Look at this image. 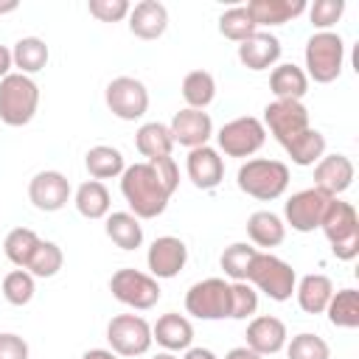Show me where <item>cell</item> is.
<instances>
[{
	"label": "cell",
	"instance_id": "cell-1",
	"mask_svg": "<svg viewBox=\"0 0 359 359\" xmlns=\"http://www.w3.org/2000/svg\"><path fill=\"white\" fill-rule=\"evenodd\" d=\"M177 188H180V168L174 157L143 160L126 165L121 174V194L129 205V213L137 219H157L168 208V199L174 196Z\"/></svg>",
	"mask_w": 359,
	"mask_h": 359
},
{
	"label": "cell",
	"instance_id": "cell-3",
	"mask_svg": "<svg viewBox=\"0 0 359 359\" xmlns=\"http://www.w3.org/2000/svg\"><path fill=\"white\" fill-rule=\"evenodd\" d=\"M320 230L325 233L331 252L339 261H353L359 255V216L351 202L331 199L320 222Z\"/></svg>",
	"mask_w": 359,
	"mask_h": 359
},
{
	"label": "cell",
	"instance_id": "cell-34",
	"mask_svg": "<svg viewBox=\"0 0 359 359\" xmlns=\"http://www.w3.org/2000/svg\"><path fill=\"white\" fill-rule=\"evenodd\" d=\"M328 323L337 328H359V292L356 289H339L331 294L325 306Z\"/></svg>",
	"mask_w": 359,
	"mask_h": 359
},
{
	"label": "cell",
	"instance_id": "cell-20",
	"mask_svg": "<svg viewBox=\"0 0 359 359\" xmlns=\"http://www.w3.org/2000/svg\"><path fill=\"white\" fill-rule=\"evenodd\" d=\"M280 50H283V48H280V39H278L275 34H269V31H255L250 39L238 42V62H241L247 70L261 73V70H269V67L278 65Z\"/></svg>",
	"mask_w": 359,
	"mask_h": 359
},
{
	"label": "cell",
	"instance_id": "cell-37",
	"mask_svg": "<svg viewBox=\"0 0 359 359\" xmlns=\"http://www.w3.org/2000/svg\"><path fill=\"white\" fill-rule=\"evenodd\" d=\"M62 264H65L62 247L53 244V241H42V238H39V244H36V250H34V255H31V261H28L25 269H28L34 278H53V275L62 269Z\"/></svg>",
	"mask_w": 359,
	"mask_h": 359
},
{
	"label": "cell",
	"instance_id": "cell-45",
	"mask_svg": "<svg viewBox=\"0 0 359 359\" xmlns=\"http://www.w3.org/2000/svg\"><path fill=\"white\" fill-rule=\"evenodd\" d=\"M11 67H14V62H11V50H8L6 45H0V81L11 73Z\"/></svg>",
	"mask_w": 359,
	"mask_h": 359
},
{
	"label": "cell",
	"instance_id": "cell-10",
	"mask_svg": "<svg viewBox=\"0 0 359 359\" xmlns=\"http://www.w3.org/2000/svg\"><path fill=\"white\" fill-rule=\"evenodd\" d=\"M107 342L118 356H143L151 348V325L140 314H115L107 323Z\"/></svg>",
	"mask_w": 359,
	"mask_h": 359
},
{
	"label": "cell",
	"instance_id": "cell-23",
	"mask_svg": "<svg viewBox=\"0 0 359 359\" xmlns=\"http://www.w3.org/2000/svg\"><path fill=\"white\" fill-rule=\"evenodd\" d=\"M244 8L252 17V22L258 25V31H261V28L283 25V22L300 17L309 6H306V0H252Z\"/></svg>",
	"mask_w": 359,
	"mask_h": 359
},
{
	"label": "cell",
	"instance_id": "cell-6",
	"mask_svg": "<svg viewBox=\"0 0 359 359\" xmlns=\"http://www.w3.org/2000/svg\"><path fill=\"white\" fill-rule=\"evenodd\" d=\"M39 107V87L31 76L8 73L0 81V121L6 126H25Z\"/></svg>",
	"mask_w": 359,
	"mask_h": 359
},
{
	"label": "cell",
	"instance_id": "cell-5",
	"mask_svg": "<svg viewBox=\"0 0 359 359\" xmlns=\"http://www.w3.org/2000/svg\"><path fill=\"white\" fill-rule=\"evenodd\" d=\"M247 283L255 286V292H264L269 300L283 303V300H289L294 294L297 272L283 258L258 250L255 258H252V266L247 272Z\"/></svg>",
	"mask_w": 359,
	"mask_h": 359
},
{
	"label": "cell",
	"instance_id": "cell-19",
	"mask_svg": "<svg viewBox=\"0 0 359 359\" xmlns=\"http://www.w3.org/2000/svg\"><path fill=\"white\" fill-rule=\"evenodd\" d=\"M353 174H356V168H353L351 157H345V154H323L320 163L314 165V188H320L323 194L337 199L339 194H345L351 188Z\"/></svg>",
	"mask_w": 359,
	"mask_h": 359
},
{
	"label": "cell",
	"instance_id": "cell-8",
	"mask_svg": "<svg viewBox=\"0 0 359 359\" xmlns=\"http://www.w3.org/2000/svg\"><path fill=\"white\" fill-rule=\"evenodd\" d=\"M216 143H219V151H224L227 157L244 160V157H252L266 143V129H264L261 118L241 115V118L227 121L216 132Z\"/></svg>",
	"mask_w": 359,
	"mask_h": 359
},
{
	"label": "cell",
	"instance_id": "cell-49",
	"mask_svg": "<svg viewBox=\"0 0 359 359\" xmlns=\"http://www.w3.org/2000/svg\"><path fill=\"white\" fill-rule=\"evenodd\" d=\"M17 0H8V3H0V14H11V11H17Z\"/></svg>",
	"mask_w": 359,
	"mask_h": 359
},
{
	"label": "cell",
	"instance_id": "cell-40",
	"mask_svg": "<svg viewBox=\"0 0 359 359\" xmlns=\"http://www.w3.org/2000/svg\"><path fill=\"white\" fill-rule=\"evenodd\" d=\"M286 359H331V348L317 334H297L286 342Z\"/></svg>",
	"mask_w": 359,
	"mask_h": 359
},
{
	"label": "cell",
	"instance_id": "cell-9",
	"mask_svg": "<svg viewBox=\"0 0 359 359\" xmlns=\"http://www.w3.org/2000/svg\"><path fill=\"white\" fill-rule=\"evenodd\" d=\"M185 311L196 320H224V317H230V283L224 278L196 280L185 292Z\"/></svg>",
	"mask_w": 359,
	"mask_h": 359
},
{
	"label": "cell",
	"instance_id": "cell-13",
	"mask_svg": "<svg viewBox=\"0 0 359 359\" xmlns=\"http://www.w3.org/2000/svg\"><path fill=\"white\" fill-rule=\"evenodd\" d=\"M261 123H264V129L272 132V137L280 146L311 126L309 123V109L303 107V101H272V104H266Z\"/></svg>",
	"mask_w": 359,
	"mask_h": 359
},
{
	"label": "cell",
	"instance_id": "cell-38",
	"mask_svg": "<svg viewBox=\"0 0 359 359\" xmlns=\"http://www.w3.org/2000/svg\"><path fill=\"white\" fill-rule=\"evenodd\" d=\"M255 31H258V25L252 22V17L247 14L244 6H233V8H227V11L219 17V34H222L224 39H230V42H244V39H250Z\"/></svg>",
	"mask_w": 359,
	"mask_h": 359
},
{
	"label": "cell",
	"instance_id": "cell-26",
	"mask_svg": "<svg viewBox=\"0 0 359 359\" xmlns=\"http://www.w3.org/2000/svg\"><path fill=\"white\" fill-rule=\"evenodd\" d=\"M283 151H286V154L292 157V163L300 165V168L317 165L320 157L325 154V135H323L320 129L309 126V129H303L300 135H294L292 140H286V143H283Z\"/></svg>",
	"mask_w": 359,
	"mask_h": 359
},
{
	"label": "cell",
	"instance_id": "cell-17",
	"mask_svg": "<svg viewBox=\"0 0 359 359\" xmlns=\"http://www.w3.org/2000/svg\"><path fill=\"white\" fill-rule=\"evenodd\" d=\"M247 348L255 351L258 356H272L278 351L286 348L289 342V331H286V323L280 317H272V314H261V317H252L247 323Z\"/></svg>",
	"mask_w": 359,
	"mask_h": 359
},
{
	"label": "cell",
	"instance_id": "cell-46",
	"mask_svg": "<svg viewBox=\"0 0 359 359\" xmlns=\"http://www.w3.org/2000/svg\"><path fill=\"white\" fill-rule=\"evenodd\" d=\"M224 359H264V356H258V353H255V351H250L247 345H238V348H230Z\"/></svg>",
	"mask_w": 359,
	"mask_h": 359
},
{
	"label": "cell",
	"instance_id": "cell-14",
	"mask_svg": "<svg viewBox=\"0 0 359 359\" xmlns=\"http://www.w3.org/2000/svg\"><path fill=\"white\" fill-rule=\"evenodd\" d=\"M146 264H149V272L151 278L157 280H171L177 278L185 264H188V247L182 238L177 236H160L151 241L149 252H146Z\"/></svg>",
	"mask_w": 359,
	"mask_h": 359
},
{
	"label": "cell",
	"instance_id": "cell-44",
	"mask_svg": "<svg viewBox=\"0 0 359 359\" xmlns=\"http://www.w3.org/2000/svg\"><path fill=\"white\" fill-rule=\"evenodd\" d=\"M28 342L20 334H0V359H28Z\"/></svg>",
	"mask_w": 359,
	"mask_h": 359
},
{
	"label": "cell",
	"instance_id": "cell-21",
	"mask_svg": "<svg viewBox=\"0 0 359 359\" xmlns=\"http://www.w3.org/2000/svg\"><path fill=\"white\" fill-rule=\"evenodd\" d=\"M168 28V8L160 0H140L129 11V31L137 39H160Z\"/></svg>",
	"mask_w": 359,
	"mask_h": 359
},
{
	"label": "cell",
	"instance_id": "cell-16",
	"mask_svg": "<svg viewBox=\"0 0 359 359\" xmlns=\"http://www.w3.org/2000/svg\"><path fill=\"white\" fill-rule=\"evenodd\" d=\"M168 132H171V140L185 146L188 151L191 149H199V146H208L210 135H213V121L205 109H180L171 123H168Z\"/></svg>",
	"mask_w": 359,
	"mask_h": 359
},
{
	"label": "cell",
	"instance_id": "cell-36",
	"mask_svg": "<svg viewBox=\"0 0 359 359\" xmlns=\"http://www.w3.org/2000/svg\"><path fill=\"white\" fill-rule=\"evenodd\" d=\"M255 252H258V250H255L252 244L236 241V244L224 247L219 264H222V269H224V275H227L230 280H247V272H250V266H252Z\"/></svg>",
	"mask_w": 359,
	"mask_h": 359
},
{
	"label": "cell",
	"instance_id": "cell-32",
	"mask_svg": "<svg viewBox=\"0 0 359 359\" xmlns=\"http://www.w3.org/2000/svg\"><path fill=\"white\" fill-rule=\"evenodd\" d=\"M84 165L90 171L93 180H112V177H121L126 163H123V154L121 149L115 146H93L87 154H84Z\"/></svg>",
	"mask_w": 359,
	"mask_h": 359
},
{
	"label": "cell",
	"instance_id": "cell-25",
	"mask_svg": "<svg viewBox=\"0 0 359 359\" xmlns=\"http://www.w3.org/2000/svg\"><path fill=\"white\" fill-rule=\"evenodd\" d=\"M294 294H297V306L306 311V314H325V306L334 294V283L328 275H320V272H311V275H303L294 286Z\"/></svg>",
	"mask_w": 359,
	"mask_h": 359
},
{
	"label": "cell",
	"instance_id": "cell-29",
	"mask_svg": "<svg viewBox=\"0 0 359 359\" xmlns=\"http://www.w3.org/2000/svg\"><path fill=\"white\" fill-rule=\"evenodd\" d=\"M135 149L140 151V157L146 160H157V157H171L174 140L165 123L160 121H149L135 132Z\"/></svg>",
	"mask_w": 359,
	"mask_h": 359
},
{
	"label": "cell",
	"instance_id": "cell-50",
	"mask_svg": "<svg viewBox=\"0 0 359 359\" xmlns=\"http://www.w3.org/2000/svg\"><path fill=\"white\" fill-rule=\"evenodd\" d=\"M151 359H177V356H174L171 351H160V353H154Z\"/></svg>",
	"mask_w": 359,
	"mask_h": 359
},
{
	"label": "cell",
	"instance_id": "cell-15",
	"mask_svg": "<svg viewBox=\"0 0 359 359\" xmlns=\"http://www.w3.org/2000/svg\"><path fill=\"white\" fill-rule=\"evenodd\" d=\"M28 199H31V205H34L36 210H42V213H56V210H62V208L67 205V199H70V182H67V177H65L62 171H53V168L39 171V174H34L31 182H28Z\"/></svg>",
	"mask_w": 359,
	"mask_h": 359
},
{
	"label": "cell",
	"instance_id": "cell-30",
	"mask_svg": "<svg viewBox=\"0 0 359 359\" xmlns=\"http://www.w3.org/2000/svg\"><path fill=\"white\" fill-rule=\"evenodd\" d=\"M76 210L84 216V219H107L109 216V208H112V196L107 191L104 182L98 180H87L76 188Z\"/></svg>",
	"mask_w": 359,
	"mask_h": 359
},
{
	"label": "cell",
	"instance_id": "cell-41",
	"mask_svg": "<svg viewBox=\"0 0 359 359\" xmlns=\"http://www.w3.org/2000/svg\"><path fill=\"white\" fill-rule=\"evenodd\" d=\"M258 311V292L247 280H233L230 283V317L233 320H247Z\"/></svg>",
	"mask_w": 359,
	"mask_h": 359
},
{
	"label": "cell",
	"instance_id": "cell-48",
	"mask_svg": "<svg viewBox=\"0 0 359 359\" xmlns=\"http://www.w3.org/2000/svg\"><path fill=\"white\" fill-rule=\"evenodd\" d=\"M182 359H216V353H213L210 348H194V345H191Z\"/></svg>",
	"mask_w": 359,
	"mask_h": 359
},
{
	"label": "cell",
	"instance_id": "cell-12",
	"mask_svg": "<svg viewBox=\"0 0 359 359\" xmlns=\"http://www.w3.org/2000/svg\"><path fill=\"white\" fill-rule=\"evenodd\" d=\"M331 199H334V196L323 194L320 188H303V191L292 194V196L286 199V205H283V216H286L283 224H289V227L297 230V233H311V230H317Z\"/></svg>",
	"mask_w": 359,
	"mask_h": 359
},
{
	"label": "cell",
	"instance_id": "cell-11",
	"mask_svg": "<svg viewBox=\"0 0 359 359\" xmlns=\"http://www.w3.org/2000/svg\"><path fill=\"white\" fill-rule=\"evenodd\" d=\"M104 101L109 112L121 121H140L149 109V90L140 79L135 76H118L107 84Z\"/></svg>",
	"mask_w": 359,
	"mask_h": 359
},
{
	"label": "cell",
	"instance_id": "cell-24",
	"mask_svg": "<svg viewBox=\"0 0 359 359\" xmlns=\"http://www.w3.org/2000/svg\"><path fill=\"white\" fill-rule=\"evenodd\" d=\"M269 90L275 101H303V95L309 93V76L292 62L275 65L269 73Z\"/></svg>",
	"mask_w": 359,
	"mask_h": 359
},
{
	"label": "cell",
	"instance_id": "cell-39",
	"mask_svg": "<svg viewBox=\"0 0 359 359\" xmlns=\"http://www.w3.org/2000/svg\"><path fill=\"white\" fill-rule=\"evenodd\" d=\"M34 292H36V283L28 269H11L3 278V297L11 306H28L34 300Z\"/></svg>",
	"mask_w": 359,
	"mask_h": 359
},
{
	"label": "cell",
	"instance_id": "cell-27",
	"mask_svg": "<svg viewBox=\"0 0 359 359\" xmlns=\"http://www.w3.org/2000/svg\"><path fill=\"white\" fill-rule=\"evenodd\" d=\"M247 236H250V241L255 244V250H258V247L272 250V247L283 244V238H286V224H283V219H280L278 213H272V210H255V213L247 219Z\"/></svg>",
	"mask_w": 359,
	"mask_h": 359
},
{
	"label": "cell",
	"instance_id": "cell-42",
	"mask_svg": "<svg viewBox=\"0 0 359 359\" xmlns=\"http://www.w3.org/2000/svg\"><path fill=\"white\" fill-rule=\"evenodd\" d=\"M345 14V0H314L309 6V20L317 31H331Z\"/></svg>",
	"mask_w": 359,
	"mask_h": 359
},
{
	"label": "cell",
	"instance_id": "cell-4",
	"mask_svg": "<svg viewBox=\"0 0 359 359\" xmlns=\"http://www.w3.org/2000/svg\"><path fill=\"white\" fill-rule=\"evenodd\" d=\"M303 59H306V76L317 84H331L339 79L342 73V62H345V42L339 34L334 31H317L309 36L306 42V50H303Z\"/></svg>",
	"mask_w": 359,
	"mask_h": 359
},
{
	"label": "cell",
	"instance_id": "cell-2",
	"mask_svg": "<svg viewBox=\"0 0 359 359\" xmlns=\"http://www.w3.org/2000/svg\"><path fill=\"white\" fill-rule=\"evenodd\" d=\"M236 185L241 194H247L252 199L272 202V199L283 196V191L289 188V165L283 160L252 157V160L241 163V168L236 174Z\"/></svg>",
	"mask_w": 359,
	"mask_h": 359
},
{
	"label": "cell",
	"instance_id": "cell-18",
	"mask_svg": "<svg viewBox=\"0 0 359 359\" xmlns=\"http://www.w3.org/2000/svg\"><path fill=\"white\" fill-rule=\"evenodd\" d=\"M185 171H188V180H191L199 191H213V188H219V182L224 180V160H222L219 149H213V146H199V149H191V151H188Z\"/></svg>",
	"mask_w": 359,
	"mask_h": 359
},
{
	"label": "cell",
	"instance_id": "cell-31",
	"mask_svg": "<svg viewBox=\"0 0 359 359\" xmlns=\"http://www.w3.org/2000/svg\"><path fill=\"white\" fill-rule=\"evenodd\" d=\"M109 241L121 250H137L143 244V224L137 216H132L129 210H115L107 216V224H104Z\"/></svg>",
	"mask_w": 359,
	"mask_h": 359
},
{
	"label": "cell",
	"instance_id": "cell-28",
	"mask_svg": "<svg viewBox=\"0 0 359 359\" xmlns=\"http://www.w3.org/2000/svg\"><path fill=\"white\" fill-rule=\"evenodd\" d=\"M48 59H50V50L45 45V39H39V36H22L11 48V62H14L17 73H22V76H34V73L45 70Z\"/></svg>",
	"mask_w": 359,
	"mask_h": 359
},
{
	"label": "cell",
	"instance_id": "cell-43",
	"mask_svg": "<svg viewBox=\"0 0 359 359\" xmlns=\"http://www.w3.org/2000/svg\"><path fill=\"white\" fill-rule=\"evenodd\" d=\"M87 8L98 22H121L132 11V6L126 0H90Z\"/></svg>",
	"mask_w": 359,
	"mask_h": 359
},
{
	"label": "cell",
	"instance_id": "cell-33",
	"mask_svg": "<svg viewBox=\"0 0 359 359\" xmlns=\"http://www.w3.org/2000/svg\"><path fill=\"white\" fill-rule=\"evenodd\" d=\"M180 93H182V101L188 104V109H205L216 98V79L208 70H191L182 79Z\"/></svg>",
	"mask_w": 359,
	"mask_h": 359
},
{
	"label": "cell",
	"instance_id": "cell-22",
	"mask_svg": "<svg viewBox=\"0 0 359 359\" xmlns=\"http://www.w3.org/2000/svg\"><path fill=\"white\" fill-rule=\"evenodd\" d=\"M151 342H157L160 348L177 353V351H188L194 342V325L185 314L168 311L163 314L154 325H151Z\"/></svg>",
	"mask_w": 359,
	"mask_h": 359
},
{
	"label": "cell",
	"instance_id": "cell-35",
	"mask_svg": "<svg viewBox=\"0 0 359 359\" xmlns=\"http://www.w3.org/2000/svg\"><path fill=\"white\" fill-rule=\"evenodd\" d=\"M36 244H39V236L31 227H14L3 238V252H6V258L17 269H25L28 261H31V255H34V250H36Z\"/></svg>",
	"mask_w": 359,
	"mask_h": 359
},
{
	"label": "cell",
	"instance_id": "cell-7",
	"mask_svg": "<svg viewBox=\"0 0 359 359\" xmlns=\"http://www.w3.org/2000/svg\"><path fill=\"white\" fill-rule=\"evenodd\" d=\"M109 292L118 303L135 309V311H149L157 306L160 300V283L157 278L135 269V266H123L109 278Z\"/></svg>",
	"mask_w": 359,
	"mask_h": 359
},
{
	"label": "cell",
	"instance_id": "cell-47",
	"mask_svg": "<svg viewBox=\"0 0 359 359\" xmlns=\"http://www.w3.org/2000/svg\"><path fill=\"white\" fill-rule=\"evenodd\" d=\"M81 359H121L118 353H112L109 348H90L81 353Z\"/></svg>",
	"mask_w": 359,
	"mask_h": 359
}]
</instances>
